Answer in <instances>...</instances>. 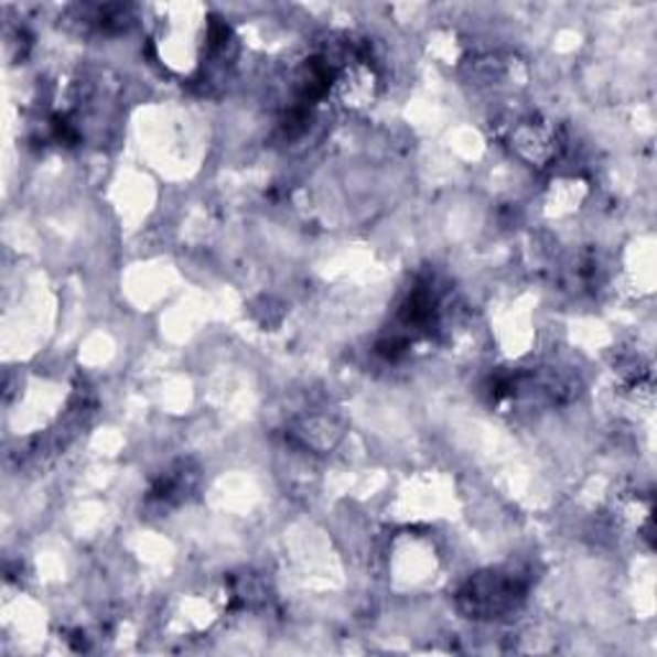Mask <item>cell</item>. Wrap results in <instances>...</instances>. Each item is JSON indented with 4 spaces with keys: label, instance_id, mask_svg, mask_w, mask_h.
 <instances>
[{
    "label": "cell",
    "instance_id": "3957f363",
    "mask_svg": "<svg viewBox=\"0 0 657 657\" xmlns=\"http://www.w3.org/2000/svg\"><path fill=\"white\" fill-rule=\"evenodd\" d=\"M514 147L524 160L545 164L558 152V137H554V129L547 127V123L529 121L514 131Z\"/></svg>",
    "mask_w": 657,
    "mask_h": 657
},
{
    "label": "cell",
    "instance_id": "7a4b0ae2",
    "mask_svg": "<svg viewBox=\"0 0 657 657\" xmlns=\"http://www.w3.org/2000/svg\"><path fill=\"white\" fill-rule=\"evenodd\" d=\"M336 96L342 98L344 106L349 108H365L370 106L378 96V75L367 62H355V65L342 69V75L334 80Z\"/></svg>",
    "mask_w": 657,
    "mask_h": 657
},
{
    "label": "cell",
    "instance_id": "6da1fadb",
    "mask_svg": "<svg viewBox=\"0 0 657 657\" xmlns=\"http://www.w3.org/2000/svg\"><path fill=\"white\" fill-rule=\"evenodd\" d=\"M527 596V581L514 570H488L471 578L460 591V608L471 620H500Z\"/></svg>",
    "mask_w": 657,
    "mask_h": 657
}]
</instances>
